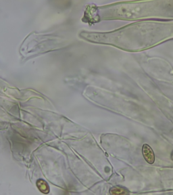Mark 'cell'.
Returning a JSON list of instances; mask_svg holds the SVG:
<instances>
[{"mask_svg":"<svg viewBox=\"0 0 173 195\" xmlns=\"http://www.w3.org/2000/svg\"><path fill=\"white\" fill-rule=\"evenodd\" d=\"M142 153L145 160L149 164H153L155 161V155L151 148L148 144H145L142 148Z\"/></svg>","mask_w":173,"mask_h":195,"instance_id":"obj_1","label":"cell"},{"mask_svg":"<svg viewBox=\"0 0 173 195\" xmlns=\"http://www.w3.org/2000/svg\"><path fill=\"white\" fill-rule=\"evenodd\" d=\"M37 186L39 189L40 190L41 192H43V193H48L49 192V186L48 184L46 183V182L43 180H39L37 181Z\"/></svg>","mask_w":173,"mask_h":195,"instance_id":"obj_2","label":"cell"},{"mask_svg":"<svg viewBox=\"0 0 173 195\" xmlns=\"http://www.w3.org/2000/svg\"><path fill=\"white\" fill-rule=\"evenodd\" d=\"M110 193L112 194H124L126 193V191L123 188L115 187L110 190Z\"/></svg>","mask_w":173,"mask_h":195,"instance_id":"obj_3","label":"cell"},{"mask_svg":"<svg viewBox=\"0 0 173 195\" xmlns=\"http://www.w3.org/2000/svg\"><path fill=\"white\" fill-rule=\"evenodd\" d=\"M172 158L173 159V152H172Z\"/></svg>","mask_w":173,"mask_h":195,"instance_id":"obj_4","label":"cell"}]
</instances>
